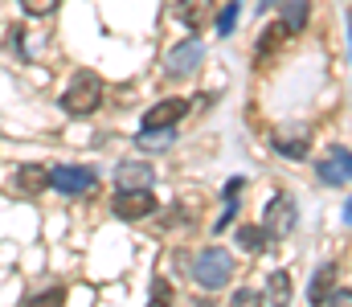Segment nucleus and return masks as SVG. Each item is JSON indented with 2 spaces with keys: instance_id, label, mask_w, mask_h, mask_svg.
I'll return each instance as SVG.
<instances>
[{
  "instance_id": "f257e3e1",
  "label": "nucleus",
  "mask_w": 352,
  "mask_h": 307,
  "mask_svg": "<svg viewBox=\"0 0 352 307\" xmlns=\"http://www.w3.org/2000/svg\"><path fill=\"white\" fill-rule=\"evenodd\" d=\"M192 279L205 287V291H217L234 279V254L221 250V246H205L197 258H192Z\"/></svg>"
},
{
  "instance_id": "f03ea898",
  "label": "nucleus",
  "mask_w": 352,
  "mask_h": 307,
  "mask_svg": "<svg viewBox=\"0 0 352 307\" xmlns=\"http://www.w3.org/2000/svg\"><path fill=\"white\" fill-rule=\"evenodd\" d=\"M98 102H102V82H98V74H87V70L74 74V82L62 95L66 115H90V111H98Z\"/></svg>"
},
{
  "instance_id": "7ed1b4c3",
  "label": "nucleus",
  "mask_w": 352,
  "mask_h": 307,
  "mask_svg": "<svg viewBox=\"0 0 352 307\" xmlns=\"http://www.w3.org/2000/svg\"><path fill=\"white\" fill-rule=\"evenodd\" d=\"M111 209H115V217H123V221H140V217L156 213V197H152V189H119Z\"/></svg>"
},
{
  "instance_id": "20e7f679",
  "label": "nucleus",
  "mask_w": 352,
  "mask_h": 307,
  "mask_svg": "<svg viewBox=\"0 0 352 307\" xmlns=\"http://www.w3.org/2000/svg\"><path fill=\"white\" fill-rule=\"evenodd\" d=\"M50 185H54L58 193H70V197H78V193H94L98 177H94L90 168H74V164H62V168H50Z\"/></svg>"
},
{
  "instance_id": "39448f33",
  "label": "nucleus",
  "mask_w": 352,
  "mask_h": 307,
  "mask_svg": "<svg viewBox=\"0 0 352 307\" xmlns=\"http://www.w3.org/2000/svg\"><path fill=\"white\" fill-rule=\"evenodd\" d=\"M201 62H205V45H201L197 37H188V41H180L173 54H168V74H173V78H184V74H192Z\"/></svg>"
},
{
  "instance_id": "423d86ee",
  "label": "nucleus",
  "mask_w": 352,
  "mask_h": 307,
  "mask_svg": "<svg viewBox=\"0 0 352 307\" xmlns=\"http://www.w3.org/2000/svg\"><path fill=\"white\" fill-rule=\"evenodd\" d=\"M295 221H299L295 201H291V197H274V201L266 205L263 229H266V234H274V238H283V234H291V229H295Z\"/></svg>"
},
{
  "instance_id": "0eeeda50",
  "label": "nucleus",
  "mask_w": 352,
  "mask_h": 307,
  "mask_svg": "<svg viewBox=\"0 0 352 307\" xmlns=\"http://www.w3.org/2000/svg\"><path fill=\"white\" fill-rule=\"evenodd\" d=\"M320 177H324L328 185L352 181V152L349 148H328V152L320 156Z\"/></svg>"
},
{
  "instance_id": "6e6552de",
  "label": "nucleus",
  "mask_w": 352,
  "mask_h": 307,
  "mask_svg": "<svg viewBox=\"0 0 352 307\" xmlns=\"http://www.w3.org/2000/svg\"><path fill=\"white\" fill-rule=\"evenodd\" d=\"M12 185H16V193L37 197V193H45V189H50V168H41V164H21V168H16V177H12Z\"/></svg>"
},
{
  "instance_id": "1a4fd4ad",
  "label": "nucleus",
  "mask_w": 352,
  "mask_h": 307,
  "mask_svg": "<svg viewBox=\"0 0 352 307\" xmlns=\"http://www.w3.org/2000/svg\"><path fill=\"white\" fill-rule=\"evenodd\" d=\"M184 111H188V102L184 99H164V102H156V106L144 115V127H176V123L184 119Z\"/></svg>"
},
{
  "instance_id": "9d476101",
  "label": "nucleus",
  "mask_w": 352,
  "mask_h": 307,
  "mask_svg": "<svg viewBox=\"0 0 352 307\" xmlns=\"http://www.w3.org/2000/svg\"><path fill=\"white\" fill-rule=\"evenodd\" d=\"M115 181H119V189H152V185H156V172H152V164L127 160V164H119Z\"/></svg>"
},
{
  "instance_id": "9b49d317",
  "label": "nucleus",
  "mask_w": 352,
  "mask_h": 307,
  "mask_svg": "<svg viewBox=\"0 0 352 307\" xmlns=\"http://www.w3.org/2000/svg\"><path fill=\"white\" fill-rule=\"evenodd\" d=\"M176 16L188 29H205V25H213V0H180Z\"/></svg>"
},
{
  "instance_id": "f8f14e48",
  "label": "nucleus",
  "mask_w": 352,
  "mask_h": 307,
  "mask_svg": "<svg viewBox=\"0 0 352 307\" xmlns=\"http://www.w3.org/2000/svg\"><path fill=\"white\" fill-rule=\"evenodd\" d=\"M135 144H140L144 152H160V148H168V144H173V127H144Z\"/></svg>"
},
{
  "instance_id": "ddd939ff",
  "label": "nucleus",
  "mask_w": 352,
  "mask_h": 307,
  "mask_svg": "<svg viewBox=\"0 0 352 307\" xmlns=\"http://www.w3.org/2000/svg\"><path fill=\"white\" fill-rule=\"evenodd\" d=\"M332 287H336V266H324V271L311 279V304H324Z\"/></svg>"
},
{
  "instance_id": "4468645a",
  "label": "nucleus",
  "mask_w": 352,
  "mask_h": 307,
  "mask_svg": "<svg viewBox=\"0 0 352 307\" xmlns=\"http://www.w3.org/2000/svg\"><path fill=\"white\" fill-rule=\"evenodd\" d=\"M238 246L250 250V254H258V250L266 246V229L263 225H242V229H238Z\"/></svg>"
},
{
  "instance_id": "2eb2a0df",
  "label": "nucleus",
  "mask_w": 352,
  "mask_h": 307,
  "mask_svg": "<svg viewBox=\"0 0 352 307\" xmlns=\"http://www.w3.org/2000/svg\"><path fill=\"white\" fill-rule=\"evenodd\" d=\"M287 33H291V29H287L283 21H278V25H270L263 37H258V58H266V54H270V49H274L278 41H287Z\"/></svg>"
},
{
  "instance_id": "dca6fc26",
  "label": "nucleus",
  "mask_w": 352,
  "mask_h": 307,
  "mask_svg": "<svg viewBox=\"0 0 352 307\" xmlns=\"http://www.w3.org/2000/svg\"><path fill=\"white\" fill-rule=\"evenodd\" d=\"M283 25H287L291 33H295V29H303V25H307V0H291V4H287V21H283Z\"/></svg>"
},
{
  "instance_id": "f3484780",
  "label": "nucleus",
  "mask_w": 352,
  "mask_h": 307,
  "mask_svg": "<svg viewBox=\"0 0 352 307\" xmlns=\"http://www.w3.org/2000/svg\"><path fill=\"white\" fill-rule=\"evenodd\" d=\"M270 299H283V304L291 299V279H287L283 271H278V275H270Z\"/></svg>"
},
{
  "instance_id": "a211bd4d",
  "label": "nucleus",
  "mask_w": 352,
  "mask_h": 307,
  "mask_svg": "<svg viewBox=\"0 0 352 307\" xmlns=\"http://www.w3.org/2000/svg\"><path fill=\"white\" fill-rule=\"evenodd\" d=\"M238 8H242V4H238V0H234V4H226V8H221V16H217V33H230V29H234V25H238Z\"/></svg>"
},
{
  "instance_id": "6ab92c4d",
  "label": "nucleus",
  "mask_w": 352,
  "mask_h": 307,
  "mask_svg": "<svg viewBox=\"0 0 352 307\" xmlns=\"http://www.w3.org/2000/svg\"><path fill=\"white\" fill-rule=\"evenodd\" d=\"M21 8H25L29 16H45V12L58 8V0H21Z\"/></svg>"
},
{
  "instance_id": "aec40b11",
  "label": "nucleus",
  "mask_w": 352,
  "mask_h": 307,
  "mask_svg": "<svg viewBox=\"0 0 352 307\" xmlns=\"http://www.w3.org/2000/svg\"><path fill=\"white\" fill-rule=\"evenodd\" d=\"M278 152L299 160V156H307V144H303V139H278Z\"/></svg>"
},
{
  "instance_id": "412c9836",
  "label": "nucleus",
  "mask_w": 352,
  "mask_h": 307,
  "mask_svg": "<svg viewBox=\"0 0 352 307\" xmlns=\"http://www.w3.org/2000/svg\"><path fill=\"white\" fill-rule=\"evenodd\" d=\"M62 299H66V291H62V287H54V291H45V295L29 299V307H50V304H62Z\"/></svg>"
},
{
  "instance_id": "4be33fe9",
  "label": "nucleus",
  "mask_w": 352,
  "mask_h": 307,
  "mask_svg": "<svg viewBox=\"0 0 352 307\" xmlns=\"http://www.w3.org/2000/svg\"><path fill=\"white\" fill-rule=\"evenodd\" d=\"M152 299H156V304H168V299H173V287H168L164 279H156V283H152Z\"/></svg>"
},
{
  "instance_id": "5701e85b",
  "label": "nucleus",
  "mask_w": 352,
  "mask_h": 307,
  "mask_svg": "<svg viewBox=\"0 0 352 307\" xmlns=\"http://www.w3.org/2000/svg\"><path fill=\"white\" fill-rule=\"evenodd\" d=\"M324 304H332V307H336V304H352V291H344V287H332Z\"/></svg>"
},
{
  "instance_id": "b1692460",
  "label": "nucleus",
  "mask_w": 352,
  "mask_h": 307,
  "mask_svg": "<svg viewBox=\"0 0 352 307\" xmlns=\"http://www.w3.org/2000/svg\"><path fill=\"white\" fill-rule=\"evenodd\" d=\"M234 304H242V307L258 304V291H250V287H246V291H238V295H234Z\"/></svg>"
},
{
  "instance_id": "393cba45",
  "label": "nucleus",
  "mask_w": 352,
  "mask_h": 307,
  "mask_svg": "<svg viewBox=\"0 0 352 307\" xmlns=\"http://www.w3.org/2000/svg\"><path fill=\"white\" fill-rule=\"evenodd\" d=\"M344 221H349V225H352V201L344 205Z\"/></svg>"
}]
</instances>
